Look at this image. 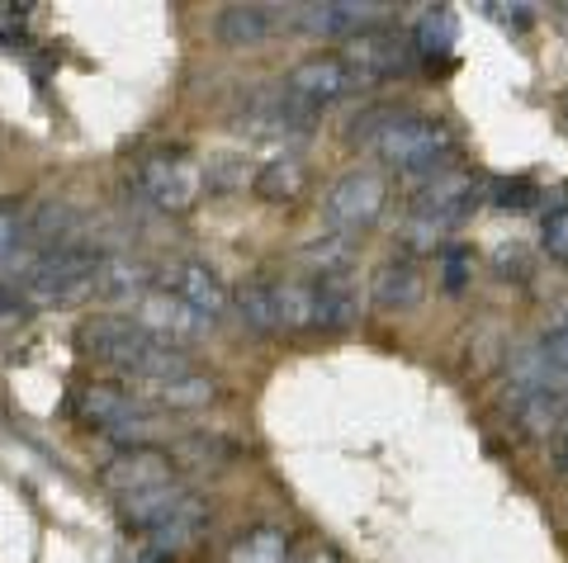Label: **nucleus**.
<instances>
[{
	"instance_id": "obj_12",
	"label": "nucleus",
	"mask_w": 568,
	"mask_h": 563,
	"mask_svg": "<svg viewBox=\"0 0 568 563\" xmlns=\"http://www.w3.org/2000/svg\"><path fill=\"white\" fill-rule=\"evenodd\" d=\"M100 483L114 492V498H138L148 488H162L175 483V460L166 450H152V446H123L110 464L100 469Z\"/></svg>"
},
{
	"instance_id": "obj_14",
	"label": "nucleus",
	"mask_w": 568,
	"mask_h": 563,
	"mask_svg": "<svg viewBox=\"0 0 568 563\" xmlns=\"http://www.w3.org/2000/svg\"><path fill=\"white\" fill-rule=\"evenodd\" d=\"M162 289H171L181 304H190L204 323H219L223 313L233 308V294H227V285L209 266H200V260H175V266L166 270V279H162Z\"/></svg>"
},
{
	"instance_id": "obj_33",
	"label": "nucleus",
	"mask_w": 568,
	"mask_h": 563,
	"mask_svg": "<svg viewBox=\"0 0 568 563\" xmlns=\"http://www.w3.org/2000/svg\"><path fill=\"white\" fill-rule=\"evenodd\" d=\"M488 14L497 24H511V29H526L530 24V6H488Z\"/></svg>"
},
{
	"instance_id": "obj_3",
	"label": "nucleus",
	"mask_w": 568,
	"mask_h": 563,
	"mask_svg": "<svg viewBox=\"0 0 568 563\" xmlns=\"http://www.w3.org/2000/svg\"><path fill=\"white\" fill-rule=\"evenodd\" d=\"M95 266H100L95 246H85V242L52 246V252H43L29 266L24 294L33 298V304H71V298L95 289Z\"/></svg>"
},
{
	"instance_id": "obj_25",
	"label": "nucleus",
	"mask_w": 568,
	"mask_h": 563,
	"mask_svg": "<svg viewBox=\"0 0 568 563\" xmlns=\"http://www.w3.org/2000/svg\"><path fill=\"white\" fill-rule=\"evenodd\" d=\"M298 260L317 275V279H327V275H351L355 266V242L342 237V233H327V237H317L308 242L304 252H298Z\"/></svg>"
},
{
	"instance_id": "obj_6",
	"label": "nucleus",
	"mask_w": 568,
	"mask_h": 563,
	"mask_svg": "<svg viewBox=\"0 0 568 563\" xmlns=\"http://www.w3.org/2000/svg\"><path fill=\"white\" fill-rule=\"evenodd\" d=\"M384 204H388V181L379 171H346L342 181H336L327 190V199H323V223L332 227V233H361V227H369L379 214H384Z\"/></svg>"
},
{
	"instance_id": "obj_35",
	"label": "nucleus",
	"mask_w": 568,
	"mask_h": 563,
	"mask_svg": "<svg viewBox=\"0 0 568 563\" xmlns=\"http://www.w3.org/2000/svg\"><path fill=\"white\" fill-rule=\"evenodd\" d=\"M24 29V10L20 6H0V33H20Z\"/></svg>"
},
{
	"instance_id": "obj_9",
	"label": "nucleus",
	"mask_w": 568,
	"mask_h": 563,
	"mask_svg": "<svg viewBox=\"0 0 568 563\" xmlns=\"http://www.w3.org/2000/svg\"><path fill=\"white\" fill-rule=\"evenodd\" d=\"M336 58L351 66V76L361 81V91H365V85H375V81L403 76L407 66H413V43L388 29H365V33H355V39H346V48L336 52Z\"/></svg>"
},
{
	"instance_id": "obj_36",
	"label": "nucleus",
	"mask_w": 568,
	"mask_h": 563,
	"mask_svg": "<svg viewBox=\"0 0 568 563\" xmlns=\"http://www.w3.org/2000/svg\"><path fill=\"white\" fill-rule=\"evenodd\" d=\"M549 460H555V469L568 473V431H559L555 441H549Z\"/></svg>"
},
{
	"instance_id": "obj_34",
	"label": "nucleus",
	"mask_w": 568,
	"mask_h": 563,
	"mask_svg": "<svg viewBox=\"0 0 568 563\" xmlns=\"http://www.w3.org/2000/svg\"><path fill=\"white\" fill-rule=\"evenodd\" d=\"M465 279H469L465 252H446V289H465Z\"/></svg>"
},
{
	"instance_id": "obj_8",
	"label": "nucleus",
	"mask_w": 568,
	"mask_h": 563,
	"mask_svg": "<svg viewBox=\"0 0 568 563\" xmlns=\"http://www.w3.org/2000/svg\"><path fill=\"white\" fill-rule=\"evenodd\" d=\"M77 346H81V356H91V360H100V365L133 369L152 346H162V341H152L133 318H114V313H100V318H85V323L77 327Z\"/></svg>"
},
{
	"instance_id": "obj_18",
	"label": "nucleus",
	"mask_w": 568,
	"mask_h": 563,
	"mask_svg": "<svg viewBox=\"0 0 568 563\" xmlns=\"http://www.w3.org/2000/svg\"><path fill=\"white\" fill-rule=\"evenodd\" d=\"M152 289V270L138 256H100L95 266V289L100 298H142Z\"/></svg>"
},
{
	"instance_id": "obj_16",
	"label": "nucleus",
	"mask_w": 568,
	"mask_h": 563,
	"mask_svg": "<svg viewBox=\"0 0 568 563\" xmlns=\"http://www.w3.org/2000/svg\"><path fill=\"white\" fill-rule=\"evenodd\" d=\"M422 266L413 256H394L384 260V266L375 270V279H369V298H375L379 313H403V308H417L422 304Z\"/></svg>"
},
{
	"instance_id": "obj_7",
	"label": "nucleus",
	"mask_w": 568,
	"mask_h": 563,
	"mask_svg": "<svg viewBox=\"0 0 568 563\" xmlns=\"http://www.w3.org/2000/svg\"><path fill=\"white\" fill-rule=\"evenodd\" d=\"M474 199H478L474 175L459 171V166H446V171L426 175V181L417 185V195H413V218L426 223V227H436V233H450V227L465 223V214L474 208Z\"/></svg>"
},
{
	"instance_id": "obj_5",
	"label": "nucleus",
	"mask_w": 568,
	"mask_h": 563,
	"mask_svg": "<svg viewBox=\"0 0 568 563\" xmlns=\"http://www.w3.org/2000/svg\"><path fill=\"white\" fill-rule=\"evenodd\" d=\"M81 417L91 421V427L119 436V441H129V446H142V441H152V436H162V417H156L138 393H123L114 383H91V389L81 393Z\"/></svg>"
},
{
	"instance_id": "obj_17",
	"label": "nucleus",
	"mask_w": 568,
	"mask_h": 563,
	"mask_svg": "<svg viewBox=\"0 0 568 563\" xmlns=\"http://www.w3.org/2000/svg\"><path fill=\"white\" fill-rule=\"evenodd\" d=\"M355 318H361V289H355L351 275L313 279V327L346 331Z\"/></svg>"
},
{
	"instance_id": "obj_27",
	"label": "nucleus",
	"mask_w": 568,
	"mask_h": 563,
	"mask_svg": "<svg viewBox=\"0 0 568 563\" xmlns=\"http://www.w3.org/2000/svg\"><path fill=\"white\" fill-rule=\"evenodd\" d=\"M455 10L450 6H432L422 10V24H417V48L432 52V58H440V52L455 48Z\"/></svg>"
},
{
	"instance_id": "obj_23",
	"label": "nucleus",
	"mask_w": 568,
	"mask_h": 563,
	"mask_svg": "<svg viewBox=\"0 0 568 563\" xmlns=\"http://www.w3.org/2000/svg\"><path fill=\"white\" fill-rule=\"evenodd\" d=\"M233 304L242 313V323L261 331V337H271V331H280V313H275V285L271 279H242V285L233 289Z\"/></svg>"
},
{
	"instance_id": "obj_2",
	"label": "nucleus",
	"mask_w": 568,
	"mask_h": 563,
	"mask_svg": "<svg viewBox=\"0 0 568 563\" xmlns=\"http://www.w3.org/2000/svg\"><path fill=\"white\" fill-rule=\"evenodd\" d=\"M123 521L133 525V531L148 535L156 550H175V544H185L200 535L204 525V502L194 498L190 488L181 483H162V488H148L138 492V498H123Z\"/></svg>"
},
{
	"instance_id": "obj_28",
	"label": "nucleus",
	"mask_w": 568,
	"mask_h": 563,
	"mask_svg": "<svg viewBox=\"0 0 568 563\" xmlns=\"http://www.w3.org/2000/svg\"><path fill=\"white\" fill-rule=\"evenodd\" d=\"M24 237V214L14 199H0V260H6Z\"/></svg>"
},
{
	"instance_id": "obj_4",
	"label": "nucleus",
	"mask_w": 568,
	"mask_h": 563,
	"mask_svg": "<svg viewBox=\"0 0 568 563\" xmlns=\"http://www.w3.org/2000/svg\"><path fill=\"white\" fill-rule=\"evenodd\" d=\"M138 185H142V195H148L156 208H166V214H190L204 195V166L194 162L190 152L166 147V152L142 156Z\"/></svg>"
},
{
	"instance_id": "obj_32",
	"label": "nucleus",
	"mask_w": 568,
	"mask_h": 563,
	"mask_svg": "<svg viewBox=\"0 0 568 563\" xmlns=\"http://www.w3.org/2000/svg\"><path fill=\"white\" fill-rule=\"evenodd\" d=\"M497 204L503 208H530L536 204V185L530 181H503L497 185Z\"/></svg>"
},
{
	"instance_id": "obj_15",
	"label": "nucleus",
	"mask_w": 568,
	"mask_h": 563,
	"mask_svg": "<svg viewBox=\"0 0 568 563\" xmlns=\"http://www.w3.org/2000/svg\"><path fill=\"white\" fill-rule=\"evenodd\" d=\"M379 10L384 6H361V0H323V6H298L294 24L308 33H323V39H355Z\"/></svg>"
},
{
	"instance_id": "obj_22",
	"label": "nucleus",
	"mask_w": 568,
	"mask_h": 563,
	"mask_svg": "<svg viewBox=\"0 0 568 563\" xmlns=\"http://www.w3.org/2000/svg\"><path fill=\"white\" fill-rule=\"evenodd\" d=\"M77 227H81V218H77V208L71 204H62V199H48V204H39L33 208V218L24 223V233L43 246V252H52V246H67V242H77Z\"/></svg>"
},
{
	"instance_id": "obj_13",
	"label": "nucleus",
	"mask_w": 568,
	"mask_h": 563,
	"mask_svg": "<svg viewBox=\"0 0 568 563\" xmlns=\"http://www.w3.org/2000/svg\"><path fill=\"white\" fill-rule=\"evenodd\" d=\"M242 123L265 137H308V129L317 123V110H308L304 100H294L284 85H275V91H256L246 100Z\"/></svg>"
},
{
	"instance_id": "obj_19",
	"label": "nucleus",
	"mask_w": 568,
	"mask_h": 563,
	"mask_svg": "<svg viewBox=\"0 0 568 563\" xmlns=\"http://www.w3.org/2000/svg\"><path fill=\"white\" fill-rule=\"evenodd\" d=\"M308 185V171L298 156H275V162H265L256 175H252V190L265 199V204H294L304 195Z\"/></svg>"
},
{
	"instance_id": "obj_30",
	"label": "nucleus",
	"mask_w": 568,
	"mask_h": 563,
	"mask_svg": "<svg viewBox=\"0 0 568 563\" xmlns=\"http://www.w3.org/2000/svg\"><path fill=\"white\" fill-rule=\"evenodd\" d=\"M388 123H394V110H365L361 119L351 123V143H375Z\"/></svg>"
},
{
	"instance_id": "obj_31",
	"label": "nucleus",
	"mask_w": 568,
	"mask_h": 563,
	"mask_svg": "<svg viewBox=\"0 0 568 563\" xmlns=\"http://www.w3.org/2000/svg\"><path fill=\"white\" fill-rule=\"evenodd\" d=\"M540 360H545L549 369H559V375H568V327L549 331V337L540 341Z\"/></svg>"
},
{
	"instance_id": "obj_24",
	"label": "nucleus",
	"mask_w": 568,
	"mask_h": 563,
	"mask_svg": "<svg viewBox=\"0 0 568 563\" xmlns=\"http://www.w3.org/2000/svg\"><path fill=\"white\" fill-rule=\"evenodd\" d=\"M227 563H290V535L275 525H252L246 535L233 540Z\"/></svg>"
},
{
	"instance_id": "obj_26",
	"label": "nucleus",
	"mask_w": 568,
	"mask_h": 563,
	"mask_svg": "<svg viewBox=\"0 0 568 563\" xmlns=\"http://www.w3.org/2000/svg\"><path fill=\"white\" fill-rule=\"evenodd\" d=\"M275 313H280V327H313V285L308 279H284V285H275Z\"/></svg>"
},
{
	"instance_id": "obj_21",
	"label": "nucleus",
	"mask_w": 568,
	"mask_h": 563,
	"mask_svg": "<svg viewBox=\"0 0 568 563\" xmlns=\"http://www.w3.org/2000/svg\"><path fill=\"white\" fill-rule=\"evenodd\" d=\"M148 393L171 412H194V408H209V402L219 398V379H209V375H200V369L190 365L185 375L156 383V389H148Z\"/></svg>"
},
{
	"instance_id": "obj_11",
	"label": "nucleus",
	"mask_w": 568,
	"mask_h": 563,
	"mask_svg": "<svg viewBox=\"0 0 568 563\" xmlns=\"http://www.w3.org/2000/svg\"><path fill=\"white\" fill-rule=\"evenodd\" d=\"M142 331H148L152 341H162V346H175L181 350V341H200L204 331L213 327V323H204L200 313H194L190 304H181L171 289H162V285H152L148 294L138 298V318H133Z\"/></svg>"
},
{
	"instance_id": "obj_10",
	"label": "nucleus",
	"mask_w": 568,
	"mask_h": 563,
	"mask_svg": "<svg viewBox=\"0 0 568 563\" xmlns=\"http://www.w3.org/2000/svg\"><path fill=\"white\" fill-rule=\"evenodd\" d=\"M280 85L294 100H304L308 110H323V104H336V100H346L351 91H361V81L351 76V66L336 58V52H313V58L290 66V76H284Z\"/></svg>"
},
{
	"instance_id": "obj_20",
	"label": "nucleus",
	"mask_w": 568,
	"mask_h": 563,
	"mask_svg": "<svg viewBox=\"0 0 568 563\" xmlns=\"http://www.w3.org/2000/svg\"><path fill=\"white\" fill-rule=\"evenodd\" d=\"M275 14L271 6H223L219 14V39L227 48H256L265 33L275 29Z\"/></svg>"
},
{
	"instance_id": "obj_29",
	"label": "nucleus",
	"mask_w": 568,
	"mask_h": 563,
	"mask_svg": "<svg viewBox=\"0 0 568 563\" xmlns=\"http://www.w3.org/2000/svg\"><path fill=\"white\" fill-rule=\"evenodd\" d=\"M540 242H545V252H549V256L568 260V204H564V208H555V214L545 218V227H540Z\"/></svg>"
},
{
	"instance_id": "obj_1",
	"label": "nucleus",
	"mask_w": 568,
	"mask_h": 563,
	"mask_svg": "<svg viewBox=\"0 0 568 563\" xmlns=\"http://www.w3.org/2000/svg\"><path fill=\"white\" fill-rule=\"evenodd\" d=\"M375 152L384 156V166H394L398 175H413V181H426V175L446 171L455 156V133L440 119L426 114H394V123L375 137Z\"/></svg>"
}]
</instances>
